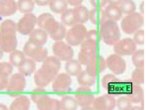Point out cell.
<instances>
[{
	"instance_id": "obj_14",
	"label": "cell",
	"mask_w": 146,
	"mask_h": 110,
	"mask_svg": "<svg viewBox=\"0 0 146 110\" xmlns=\"http://www.w3.org/2000/svg\"><path fill=\"white\" fill-rule=\"evenodd\" d=\"M106 66L113 74H122L125 72L126 62L121 56L113 54L106 59Z\"/></svg>"
},
{
	"instance_id": "obj_47",
	"label": "cell",
	"mask_w": 146,
	"mask_h": 110,
	"mask_svg": "<svg viewBox=\"0 0 146 110\" xmlns=\"http://www.w3.org/2000/svg\"><path fill=\"white\" fill-rule=\"evenodd\" d=\"M121 1V0H107L109 4H113V5H119Z\"/></svg>"
},
{
	"instance_id": "obj_24",
	"label": "cell",
	"mask_w": 146,
	"mask_h": 110,
	"mask_svg": "<svg viewBox=\"0 0 146 110\" xmlns=\"http://www.w3.org/2000/svg\"><path fill=\"white\" fill-rule=\"evenodd\" d=\"M18 70L19 72L24 74L25 76H29L36 72V62L30 58H25L24 61L18 66Z\"/></svg>"
},
{
	"instance_id": "obj_38",
	"label": "cell",
	"mask_w": 146,
	"mask_h": 110,
	"mask_svg": "<svg viewBox=\"0 0 146 110\" xmlns=\"http://www.w3.org/2000/svg\"><path fill=\"white\" fill-rule=\"evenodd\" d=\"M46 95H48V91H46V88H44V86H38V87L35 88V89L32 91L31 98L34 102L36 103L40 98H42Z\"/></svg>"
},
{
	"instance_id": "obj_36",
	"label": "cell",
	"mask_w": 146,
	"mask_h": 110,
	"mask_svg": "<svg viewBox=\"0 0 146 110\" xmlns=\"http://www.w3.org/2000/svg\"><path fill=\"white\" fill-rule=\"evenodd\" d=\"M119 7L121 11L124 14L135 12V9H136V5H135L133 0H121L119 4Z\"/></svg>"
},
{
	"instance_id": "obj_34",
	"label": "cell",
	"mask_w": 146,
	"mask_h": 110,
	"mask_svg": "<svg viewBox=\"0 0 146 110\" xmlns=\"http://www.w3.org/2000/svg\"><path fill=\"white\" fill-rule=\"evenodd\" d=\"M131 81L134 85H143L145 81L144 68H136L131 73Z\"/></svg>"
},
{
	"instance_id": "obj_10",
	"label": "cell",
	"mask_w": 146,
	"mask_h": 110,
	"mask_svg": "<svg viewBox=\"0 0 146 110\" xmlns=\"http://www.w3.org/2000/svg\"><path fill=\"white\" fill-rule=\"evenodd\" d=\"M74 97L79 106L83 109H92V103L95 99V95L89 86L80 85V87L75 90Z\"/></svg>"
},
{
	"instance_id": "obj_49",
	"label": "cell",
	"mask_w": 146,
	"mask_h": 110,
	"mask_svg": "<svg viewBox=\"0 0 146 110\" xmlns=\"http://www.w3.org/2000/svg\"><path fill=\"white\" fill-rule=\"evenodd\" d=\"M141 109H143L142 106H132L131 105V107H130L129 110H141Z\"/></svg>"
},
{
	"instance_id": "obj_32",
	"label": "cell",
	"mask_w": 146,
	"mask_h": 110,
	"mask_svg": "<svg viewBox=\"0 0 146 110\" xmlns=\"http://www.w3.org/2000/svg\"><path fill=\"white\" fill-rule=\"evenodd\" d=\"M35 7V2L34 0H18L17 2V8L21 13H31Z\"/></svg>"
},
{
	"instance_id": "obj_35",
	"label": "cell",
	"mask_w": 146,
	"mask_h": 110,
	"mask_svg": "<svg viewBox=\"0 0 146 110\" xmlns=\"http://www.w3.org/2000/svg\"><path fill=\"white\" fill-rule=\"evenodd\" d=\"M61 22L64 26H69V27L76 25L72 9H66L63 13H61Z\"/></svg>"
},
{
	"instance_id": "obj_33",
	"label": "cell",
	"mask_w": 146,
	"mask_h": 110,
	"mask_svg": "<svg viewBox=\"0 0 146 110\" xmlns=\"http://www.w3.org/2000/svg\"><path fill=\"white\" fill-rule=\"evenodd\" d=\"M26 58L24 52L19 51V50H14L10 53L9 56V61L10 64L13 66H19L21 64V62L24 61V59Z\"/></svg>"
},
{
	"instance_id": "obj_13",
	"label": "cell",
	"mask_w": 146,
	"mask_h": 110,
	"mask_svg": "<svg viewBox=\"0 0 146 110\" xmlns=\"http://www.w3.org/2000/svg\"><path fill=\"white\" fill-rule=\"evenodd\" d=\"M36 25V16L33 13L25 14L17 23V32L21 35H30Z\"/></svg>"
},
{
	"instance_id": "obj_11",
	"label": "cell",
	"mask_w": 146,
	"mask_h": 110,
	"mask_svg": "<svg viewBox=\"0 0 146 110\" xmlns=\"http://www.w3.org/2000/svg\"><path fill=\"white\" fill-rule=\"evenodd\" d=\"M23 52H24L25 56L34 60L36 62H42L44 60L48 57L46 49H44V47L40 46V45L34 44V43L30 42V41H28L25 44Z\"/></svg>"
},
{
	"instance_id": "obj_16",
	"label": "cell",
	"mask_w": 146,
	"mask_h": 110,
	"mask_svg": "<svg viewBox=\"0 0 146 110\" xmlns=\"http://www.w3.org/2000/svg\"><path fill=\"white\" fill-rule=\"evenodd\" d=\"M115 107V98L111 94H104L95 98L92 103V109L113 110Z\"/></svg>"
},
{
	"instance_id": "obj_28",
	"label": "cell",
	"mask_w": 146,
	"mask_h": 110,
	"mask_svg": "<svg viewBox=\"0 0 146 110\" xmlns=\"http://www.w3.org/2000/svg\"><path fill=\"white\" fill-rule=\"evenodd\" d=\"M82 70V64L77 60H69L65 64V72L70 76H77Z\"/></svg>"
},
{
	"instance_id": "obj_37",
	"label": "cell",
	"mask_w": 146,
	"mask_h": 110,
	"mask_svg": "<svg viewBox=\"0 0 146 110\" xmlns=\"http://www.w3.org/2000/svg\"><path fill=\"white\" fill-rule=\"evenodd\" d=\"M117 81V78L115 76V74L113 73H109V74H106L102 79H101V85H102L103 88L104 89L108 90L111 85H113L115 82Z\"/></svg>"
},
{
	"instance_id": "obj_20",
	"label": "cell",
	"mask_w": 146,
	"mask_h": 110,
	"mask_svg": "<svg viewBox=\"0 0 146 110\" xmlns=\"http://www.w3.org/2000/svg\"><path fill=\"white\" fill-rule=\"evenodd\" d=\"M29 41L34 44L40 45V46H44L48 41V34L44 30L38 28V29H34L30 34Z\"/></svg>"
},
{
	"instance_id": "obj_22",
	"label": "cell",
	"mask_w": 146,
	"mask_h": 110,
	"mask_svg": "<svg viewBox=\"0 0 146 110\" xmlns=\"http://www.w3.org/2000/svg\"><path fill=\"white\" fill-rule=\"evenodd\" d=\"M30 105H31L30 98L21 94V95L15 97L9 108L11 110H28L30 108Z\"/></svg>"
},
{
	"instance_id": "obj_29",
	"label": "cell",
	"mask_w": 146,
	"mask_h": 110,
	"mask_svg": "<svg viewBox=\"0 0 146 110\" xmlns=\"http://www.w3.org/2000/svg\"><path fill=\"white\" fill-rule=\"evenodd\" d=\"M78 107V103H77L75 97H72L70 95H64L59 100V109L63 110H75Z\"/></svg>"
},
{
	"instance_id": "obj_8",
	"label": "cell",
	"mask_w": 146,
	"mask_h": 110,
	"mask_svg": "<svg viewBox=\"0 0 146 110\" xmlns=\"http://www.w3.org/2000/svg\"><path fill=\"white\" fill-rule=\"evenodd\" d=\"M86 35H87V29L84 24H76L72 26L68 31H66V43L71 47L79 46L86 39Z\"/></svg>"
},
{
	"instance_id": "obj_27",
	"label": "cell",
	"mask_w": 146,
	"mask_h": 110,
	"mask_svg": "<svg viewBox=\"0 0 146 110\" xmlns=\"http://www.w3.org/2000/svg\"><path fill=\"white\" fill-rule=\"evenodd\" d=\"M105 13H106L107 19L113 21H119L122 17V12L119 9V5H113V4H109L106 8H105Z\"/></svg>"
},
{
	"instance_id": "obj_46",
	"label": "cell",
	"mask_w": 146,
	"mask_h": 110,
	"mask_svg": "<svg viewBox=\"0 0 146 110\" xmlns=\"http://www.w3.org/2000/svg\"><path fill=\"white\" fill-rule=\"evenodd\" d=\"M49 1L50 0H34V2H35V4L38 6H46L48 5L49 3Z\"/></svg>"
},
{
	"instance_id": "obj_4",
	"label": "cell",
	"mask_w": 146,
	"mask_h": 110,
	"mask_svg": "<svg viewBox=\"0 0 146 110\" xmlns=\"http://www.w3.org/2000/svg\"><path fill=\"white\" fill-rule=\"evenodd\" d=\"M99 34L101 40H103V42L109 46H113L121 39V31L117 23L109 19L105 20L100 25Z\"/></svg>"
},
{
	"instance_id": "obj_50",
	"label": "cell",
	"mask_w": 146,
	"mask_h": 110,
	"mask_svg": "<svg viewBox=\"0 0 146 110\" xmlns=\"http://www.w3.org/2000/svg\"><path fill=\"white\" fill-rule=\"evenodd\" d=\"M6 109H8V107L4 103H0V110H6Z\"/></svg>"
},
{
	"instance_id": "obj_17",
	"label": "cell",
	"mask_w": 146,
	"mask_h": 110,
	"mask_svg": "<svg viewBox=\"0 0 146 110\" xmlns=\"http://www.w3.org/2000/svg\"><path fill=\"white\" fill-rule=\"evenodd\" d=\"M107 68L106 60L100 55H96L87 64H86V70H88L90 73L97 76L102 72H104Z\"/></svg>"
},
{
	"instance_id": "obj_26",
	"label": "cell",
	"mask_w": 146,
	"mask_h": 110,
	"mask_svg": "<svg viewBox=\"0 0 146 110\" xmlns=\"http://www.w3.org/2000/svg\"><path fill=\"white\" fill-rule=\"evenodd\" d=\"M96 77L88 70H81V72L77 75V82L79 85L84 86H92L96 83Z\"/></svg>"
},
{
	"instance_id": "obj_2",
	"label": "cell",
	"mask_w": 146,
	"mask_h": 110,
	"mask_svg": "<svg viewBox=\"0 0 146 110\" xmlns=\"http://www.w3.org/2000/svg\"><path fill=\"white\" fill-rule=\"evenodd\" d=\"M36 25L44 30L46 34L54 41H61L65 38L66 28L61 23H58L54 17L49 13H42L36 18Z\"/></svg>"
},
{
	"instance_id": "obj_45",
	"label": "cell",
	"mask_w": 146,
	"mask_h": 110,
	"mask_svg": "<svg viewBox=\"0 0 146 110\" xmlns=\"http://www.w3.org/2000/svg\"><path fill=\"white\" fill-rule=\"evenodd\" d=\"M67 2L68 5H71V6H78L81 5V3L83 2V0H65Z\"/></svg>"
},
{
	"instance_id": "obj_15",
	"label": "cell",
	"mask_w": 146,
	"mask_h": 110,
	"mask_svg": "<svg viewBox=\"0 0 146 110\" xmlns=\"http://www.w3.org/2000/svg\"><path fill=\"white\" fill-rule=\"evenodd\" d=\"M113 51H115V54L121 56V57L122 56H130L136 51V44L130 38H125L122 40L119 39L113 45Z\"/></svg>"
},
{
	"instance_id": "obj_19",
	"label": "cell",
	"mask_w": 146,
	"mask_h": 110,
	"mask_svg": "<svg viewBox=\"0 0 146 110\" xmlns=\"http://www.w3.org/2000/svg\"><path fill=\"white\" fill-rule=\"evenodd\" d=\"M18 10L15 0H0V16H12Z\"/></svg>"
},
{
	"instance_id": "obj_43",
	"label": "cell",
	"mask_w": 146,
	"mask_h": 110,
	"mask_svg": "<svg viewBox=\"0 0 146 110\" xmlns=\"http://www.w3.org/2000/svg\"><path fill=\"white\" fill-rule=\"evenodd\" d=\"M90 3L94 8H103L108 3L107 0H90Z\"/></svg>"
},
{
	"instance_id": "obj_6",
	"label": "cell",
	"mask_w": 146,
	"mask_h": 110,
	"mask_svg": "<svg viewBox=\"0 0 146 110\" xmlns=\"http://www.w3.org/2000/svg\"><path fill=\"white\" fill-rule=\"evenodd\" d=\"M143 23H144V20H143L142 15L140 13L132 12L129 14H126V16L122 19L121 27L125 34L131 35L142 27Z\"/></svg>"
},
{
	"instance_id": "obj_44",
	"label": "cell",
	"mask_w": 146,
	"mask_h": 110,
	"mask_svg": "<svg viewBox=\"0 0 146 110\" xmlns=\"http://www.w3.org/2000/svg\"><path fill=\"white\" fill-rule=\"evenodd\" d=\"M8 81H9L8 76L0 74V91L3 89H6V87L8 85Z\"/></svg>"
},
{
	"instance_id": "obj_40",
	"label": "cell",
	"mask_w": 146,
	"mask_h": 110,
	"mask_svg": "<svg viewBox=\"0 0 146 110\" xmlns=\"http://www.w3.org/2000/svg\"><path fill=\"white\" fill-rule=\"evenodd\" d=\"M133 42L135 43L136 45H142L145 44V31L144 30H141V29H138L136 32L133 33Z\"/></svg>"
},
{
	"instance_id": "obj_5",
	"label": "cell",
	"mask_w": 146,
	"mask_h": 110,
	"mask_svg": "<svg viewBox=\"0 0 146 110\" xmlns=\"http://www.w3.org/2000/svg\"><path fill=\"white\" fill-rule=\"evenodd\" d=\"M80 45L81 48L78 54V61L81 64L86 66L98 54L99 43L86 38Z\"/></svg>"
},
{
	"instance_id": "obj_30",
	"label": "cell",
	"mask_w": 146,
	"mask_h": 110,
	"mask_svg": "<svg viewBox=\"0 0 146 110\" xmlns=\"http://www.w3.org/2000/svg\"><path fill=\"white\" fill-rule=\"evenodd\" d=\"M49 8L56 14H61L67 9L68 4L65 0H50L48 3Z\"/></svg>"
},
{
	"instance_id": "obj_51",
	"label": "cell",
	"mask_w": 146,
	"mask_h": 110,
	"mask_svg": "<svg viewBox=\"0 0 146 110\" xmlns=\"http://www.w3.org/2000/svg\"><path fill=\"white\" fill-rule=\"evenodd\" d=\"M3 53H4L3 50H2L1 48H0V60H1L2 58H3Z\"/></svg>"
},
{
	"instance_id": "obj_9",
	"label": "cell",
	"mask_w": 146,
	"mask_h": 110,
	"mask_svg": "<svg viewBox=\"0 0 146 110\" xmlns=\"http://www.w3.org/2000/svg\"><path fill=\"white\" fill-rule=\"evenodd\" d=\"M71 76L68 73H58L52 80V90L58 95H66L71 91Z\"/></svg>"
},
{
	"instance_id": "obj_7",
	"label": "cell",
	"mask_w": 146,
	"mask_h": 110,
	"mask_svg": "<svg viewBox=\"0 0 146 110\" xmlns=\"http://www.w3.org/2000/svg\"><path fill=\"white\" fill-rule=\"evenodd\" d=\"M26 87V78L25 75L21 72H17L11 75L8 81V85L6 87L8 95L11 97H17V96L23 94Z\"/></svg>"
},
{
	"instance_id": "obj_25",
	"label": "cell",
	"mask_w": 146,
	"mask_h": 110,
	"mask_svg": "<svg viewBox=\"0 0 146 110\" xmlns=\"http://www.w3.org/2000/svg\"><path fill=\"white\" fill-rule=\"evenodd\" d=\"M89 20L94 25H101L105 20H107L105 10L103 8H93L89 11Z\"/></svg>"
},
{
	"instance_id": "obj_31",
	"label": "cell",
	"mask_w": 146,
	"mask_h": 110,
	"mask_svg": "<svg viewBox=\"0 0 146 110\" xmlns=\"http://www.w3.org/2000/svg\"><path fill=\"white\" fill-rule=\"evenodd\" d=\"M132 64L135 68H144L145 52L144 50H137L132 54Z\"/></svg>"
},
{
	"instance_id": "obj_39",
	"label": "cell",
	"mask_w": 146,
	"mask_h": 110,
	"mask_svg": "<svg viewBox=\"0 0 146 110\" xmlns=\"http://www.w3.org/2000/svg\"><path fill=\"white\" fill-rule=\"evenodd\" d=\"M132 102L128 99L127 96H121L117 100H115V106L121 110H129Z\"/></svg>"
},
{
	"instance_id": "obj_42",
	"label": "cell",
	"mask_w": 146,
	"mask_h": 110,
	"mask_svg": "<svg viewBox=\"0 0 146 110\" xmlns=\"http://www.w3.org/2000/svg\"><path fill=\"white\" fill-rule=\"evenodd\" d=\"M86 38L90 39V40H93L98 43H99V41L101 40L100 34H99V31H97V30H90V31H87Z\"/></svg>"
},
{
	"instance_id": "obj_23",
	"label": "cell",
	"mask_w": 146,
	"mask_h": 110,
	"mask_svg": "<svg viewBox=\"0 0 146 110\" xmlns=\"http://www.w3.org/2000/svg\"><path fill=\"white\" fill-rule=\"evenodd\" d=\"M72 10L76 24H84V23H86L89 20V10L85 6H75V8H73Z\"/></svg>"
},
{
	"instance_id": "obj_41",
	"label": "cell",
	"mask_w": 146,
	"mask_h": 110,
	"mask_svg": "<svg viewBox=\"0 0 146 110\" xmlns=\"http://www.w3.org/2000/svg\"><path fill=\"white\" fill-rule=\"evenodd\" d=\"M13 72V66L10 62H0V74L9 76L12 74Z\"/></svg>"
},
{
	"instance_id": "obj_1",
	"label": "cell",
	"mask_w": 146,
	"mask_h": 110,
	"mask_svg": "<svg viewBox=\"0 0 146 110\" xmlns=\"http://www.w3.org/2000/svg\"><path fill=\"white\" fill-rule=\"evenodd\" d=\"M61 68V61H59L54 56L46 57L42 62V64L36 72H35L34 79L38 86H46L54 79L58 74Z\"/></svg>"
},
{
	"instance_id": "obj_12",
	"label": "cell",
	"mask_w": 146,
	"mask_h": 110,
	"mask_svg": "<svg viewBox=\"0 0 146 110\" xmlns=\"http://www.w3.org/2000/svg\"><path fill=\"white\" fill-rule=\"evenodd\" d=\"M52 53L55 58L63 62H67L73 59V56H74V51L72 47L62 40L55 41L54 44L52 45Z\"/></svg>"
},
{
	"instance_id": "obj_21",
	"label": "cell",
	"mask_w": 146,
	"mask_h": 110,
	"mask_svg": "<svg viewBox=\"0 0 146 110\" xmlns=\"http://www.w3.org/2000/svg\"><path fill=\"white\" fill-rule=\"evenodd\" d=\"M127 97L132 103H139L143 98H144V91L142 87L139 85H134L132 83L130 85V89L127 93Z\"/></svg>"
},
{
	"instance_id": "obj_48",
	"label": "cell",
	"mask_w": 146,
	"mask_h": 110,
	"mask_svg": "<svg viewBox=\"0 0 146 110\" xmlns=\"http://www.w3.org/2000/svg\"><path fill=\"white\" fill-rule=\"evenodd\" d=\"M140 11L142 13V15H145V1H143L140 4Z\"/></svg>"
},
{
	"instance_id": "obj_18",
	"label": "cell",
	"mask_w": 146,
	"mask_h": 110,
	"mask_svg": "<svg viewBox=\"0 0 146 110\" xmlns=\"http://www.w3.org/2000/svg\"><path fill=\"white\" fill-rule=\"evenodd\" d=\"M36 107L40 110H57L59 109V100L46 95L36 102Z\"/></svg>"
},
{
	"instance_id": "obj_3",
	"label": "cell",
	"mask_w": 146,
	"mask_h": 110,
	"mask_svg": "<svg viewBox=\"0 0 146 110\" xmlns=\"http://www.w3.org/2000/svg\"><path fill=\"white\" fill-rule=\"evenodd\" d=\"M17 45V24L13 20L6 19L0 25V48L5 53H11L16 50Z\"/></svg>"
}]
</instances>
